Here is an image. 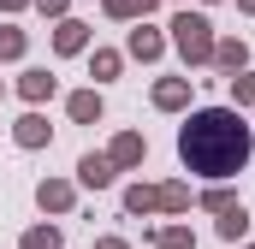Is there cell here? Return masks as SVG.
I'll return each instance as SVG.
<instances>
[{
	"mask_svg": "<svg viewBox=\"0 0 255 249\" xmlns=\"http://www.w3.org/2000/svg\"><path fill=\"white\" fill-rule=\"evenodd\" d=\"M178 154H184V166L202 172V178H226V172H238V166L250 160V130H244L238 113L208 107V113H196V119L184 124Z\"/></svg>",
	"mask_w": 255,
	"mask_h": 249,
	"instance_id": "6da1fadb",
	"label": "cell"
}]
</instances>
